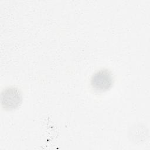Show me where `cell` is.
<instances>
[{"label":"cell","instance_id":"cell-1","mask_svg":"<svg viewBox=\"0 0 150 150\" xmlns=\"http://www.w3.org/2000/svg\"><path fill=\"white\" fill-rule=\"evenodd\" d=\"M113 77L112 73L107 69H101L95 73L91 79L93 88L98 92L108 90L112 86Z\"/></svg>","mask_w":150,"mask_h":150},{"label":"cell","instance_id":"cell-2","mask_svg":"<svg viewBox=\"0 0 150 150\" xmlns=\"http://www.w3.org/2000/svg\"><path fill=\"white\" fill-rule=\"evenodd\" d=\"M22 99L21 93L15 87H8L1 93L2 105L7 110H12L17 108L21 104Z\"/></svg>","mask_w":150,"mask_h":150}]
</instances>
